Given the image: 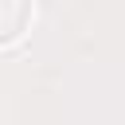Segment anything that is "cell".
<instances>
[{"label": "cell", "instance_id": "1", "mask_svg": "<svg viewBox=\"0 0 125 125\" xmlns=\"http://www.w3.org/2000/svg\"><path fill=\"white\" fill-rule=\"evenodd\" d=\"M35 16V0H0V43L12 47L23 39V31L31 27Z\"/></svg>", "mask_w": 125, "mask_h": 125}]
</instances>
